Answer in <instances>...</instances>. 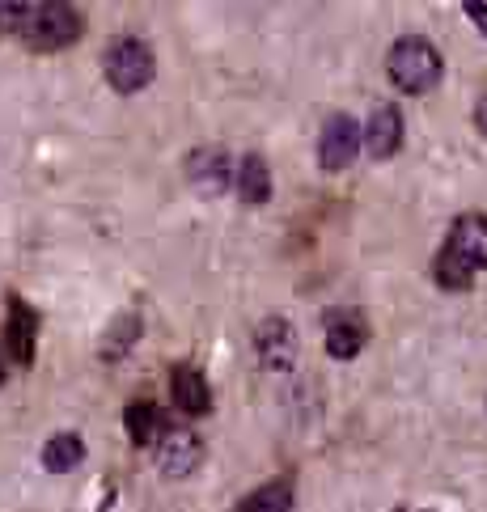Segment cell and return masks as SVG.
<instances>
[{"mask_svg":"<svg viewBox=\"0 0 487 512\" xmlns=\"http://www.w3.org/2000/svg\"><path fill=\"white\" fill-rule=\"evenodd\" d=\"M0 22L34 51H64L68 43L81 39V9L43 0V5H0Z\"/></svg>","mask_w":487,"mask_h":512,"instance_id":"1","label":"cell"},{"mask_svg":"<svg viewBox=\"0 0 487 512\" xmlns=\"http://www.w3.org/2000/svg\"><path fill=\"white\" fill-rule=\"evenodd\" d=\"M386 68H390V81L399 85L403 94H428V89H437V81H441V51L428 39H420V34H407V39L390 47Z\"/></svg>","mask_w":487,"mask_h":512,"instance_id":"2","label":"cell"},{"mask_svg":"<svg viewBox=\"0 0 487 512\" xmlns=\"http://www.w3.org/2000/svg\"><path fill=\"white\" fill-rule=\"evenodd\" d=\"M102 68H106V81H111L115 94H136V89L149 85L153 72H157L153 47L144 39H119V43H111V51H106Z\"/></svg>","mask_w":487,"mask_h":512,"instance_id":"3","label":"cell"},{"mask_svg":"<svg viewBox=\"0 0 487 512\" xmlns=\"http://www.w3.org/2000/svg\"><path fill=\"white\" fill-rule=\"evenodd\" d=\"M441 254H449V259H454L458 267H466L471 276L487 271V216H479V212L458 216Z\"/></svg>","mask_w":487,"mask_h":512,"instance_id":"4","label":"cell"},{"mask_svg":"<svg viewBox=\"0 0 487 512\" xmlns=\"http://www.w3.org/2000/svg\"><path fill=\"white\" fill-rule=\"evenodd\" d=\"M204 462V441L191 428H166L157 441V466L170 479H187V474Z\"/></svg>","mask_w":487,"mask_h":512,"instance_id":"5","label":"cell"},{"mask_svg":"<svg viewBox=\"0 0 487 512\" xmlns=\"http://www.w3.org/2000/svg\"><path fill=\"white\" fill-rule=\"evenodd\" d=\"M360 153V127L352 115H331L327 127H322L318 140V161L322 170H344L352 166V157Z\"/></svg>","mask_w":487,"mask_h":512,"instance_id":"6","label":"cell"},{"mask_svg":"<svg viewBox=\"0 0 487 512\" xmlns=\"http://www.w3.org/2000/svg\"><path fill=\"white\" fill-rule=\"evenodd\" d=\"M255 347H259L263 369L284 373V369H293V360H297V331L284 318H267L255 335Z\"/></svg>","mask_w":487,"mask_h":512,"instance_id":"7","label":"cell"},{"mask_svg":"<svg viewBox=\"0 0 487 512\" xmlns=\"http://www.w3.org/2000/svg\"><path fill=\"white\" fill-rule=\"evenodd\" d=\"M5 343H9L13 364H34V347H39V314H34V309H30L22 297L9 301Z\"/></svg>","mask_w":487,"mask_h":512,"instance_id":"8","label":"cell"},{"mask_svg":"<svg viewBox=\"0 0 487 512\" xmlns=\"http://www.w3.org/2000/svg\"><path fill=\"white\" fill-rule=\"evenodd\" d=\"M365 149L373 153V161H386L403 149V115L399 106H377V111L369 115L365 123Z\"/></svg>","mask_w":487,"mask_h":512,"instance_id":"9","label":"cell"},{"mask_svg":"<svg viewBox=\"0 0 487 512\" xmlns=\"http://www.w3.org/2000/svg\"><path fill=\"white\" fill-rule=\"evenodd\" d=\"M174 402H178V411H187V415H204L212 407L208 377L195 369V364H178L174 369Z\"/></svg>","mask_w":487,"mask_h":512,"instance_id":"10","label":"cell"},{"mask_svg":"<svg viewBox=\"0 0 487 512\" xmlns=\"http://www.w3.org/2000/svg\"><path fill=\"white\" fill-rule=\"evenodd\" d=\"M191 182L200 187L204 195H221L229 187V178H238V170L229 166V157L221 149H208V153H195L191 157Z\"/></svg>","mask_w":487,"mask_h":512,"instance_id":"11","label":"cell"},{"mask_svg":"<svg viewBox=\"0 0 487 512\" xmlns=\"http://www.w3.org/2000/svg\"><path fill=\"white\" fill-rule=\"evenodd\" d=\"M238 195L246 199V204H267L272 199V170H267V161L259 153H246L238 161Z\"/></svg>","mask_w":487,"mask_h":512,"instance_id":"12","label":"cell"},{"mask_svg":"<svg viewBox=\"0 0 487 512\" xmlns=\"http://www.w3.org/2000/svg\"><path fill=\"white\" fill-rule=\"evenodd\" d=\"M123 428H128L132 445H157L161 432H166V415H161L153 402H132V407L123 411Z\"/></svg>","mask_w":487,"mask_h":512,"instance_id":"13","label":"cell"},{"mask_svg":"<svg viewBox=\"0 0 487 512\" xmlns=\"http://www.w3.org/2000/svg\"><path fill=\"white\" fill-rule=\"evenodd\" d=\"M85 462V441L77 432H60V436H51V441L43 445V466L51 474H68V470H77Z\"/></svg>","mask_w":487,"mask_h":512,"instance_id":"14","label":"cell"},{"mask_svg":"<svg viewBox=\"0 0 487 512\" xmlns=\"http://www.w3.org/2000/svg\"><path fill=\"white\" fill-rule=\"evenodd\" d=\"M238 512H293V483L276 479V483H263L259 491H250L242 500Z\"/></svg>","mask_w":487,"mask_h":512,"instance_id":"15","label":"cell"},{"mask_svg":"<svg viewBox=\"0 0 487 512\" xmlns=\"http://www.w3.org/2000/svg\"><path fill=\"white\" fill-rule=\"evenodd\" d=\"M360 347H365V326H360L356 318L331 322V331H327V352H331L335 360H352Z\"/></svg>","mask_w":487,"mask_h":512,"instance_id":"16","label":"cell"},{"mask_svg":"<svg viewBox=\"0 0 487 512\" xmlns=\"http://www.w3.org/2000/svg\"><path fill=\"white\" fill-rule=\"evenodd\" d=\"M140 339V318L136 314H128V318H119L115 326H111V335L102 339V356L106 360H123L128 356V347Z\"/></svg>","mask_w":487,"mask_h":512,"instance_id":"17","label":"cell"},{"mask_svg":"<svg viewBox=\"0 0 487 512\" xmlns=\"http://www.w3.org/2000/svg\"><path fill=\"white\" fill-rule=\"evenodd\" d=\"M466 17H471V22H479V30L487 34V5H483V0H471V5H466Z\"/></svg>","mask_w":487,"mask_h":512,"instance_id":"18","label":"cell"},{"mask_svg":"<svg viewBox=\"0 0 487 512\" xmlns=\"http://www.w3.org/2000/svg\"><path fill=\"white\" fill-rule=\"evenodd\" d=\"M475 123H479V132L487 136V94L479 98V106H475Z\"/></svg>","mask_w":487,"mask_h":512,"instance_id":"19","label":"cell"},{"mask_svg":"<svg viewBox=\"0 0 487 512\" xmlns=\"http://www.w3.org/2000/svg\"><path fill=\"white\" fill-rule=\"evenodd\" d=\"M0 386H5V364H0Z\"/></svg>","mask_w":487,"mask_h":512,"instance_id":"20","label":"cell"},{"mask_svg":"<svg viewBox=\"0 0 487 512\" xmlns=\"http://www.w3.org/2000/svg\"><path fill=\"white\" fill-rule=\"evenodd\" d=\"M0 30H5V22H0Z\"/></svg>","mask_w":487,"mask_h":512,"instance_id":"21","label":"cell"}]
</instances>
